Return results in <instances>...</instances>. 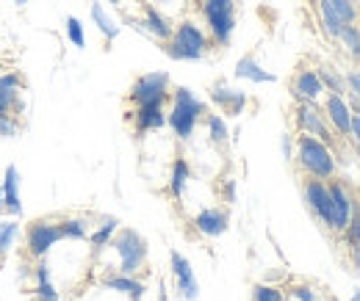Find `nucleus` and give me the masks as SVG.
<instances>
[{
	"instance_id": "nucleus-43",
	"label": "nucleus",
	"mask_w": 360,
	"mask_h": 301,
	"mask_svg": "<svg viewBox=\"0 0 360 301\" xmlns=\"http://www.w3.org/2000/svg\"><path fill=\"white\" fill-rule=\"evenodd\" d=\"M347 105H349V111H352V114H358V116H360V100L349 97V100H347Z\"/></svg>"
},
{
	"instance_id": "nucleus-5",
	"label": "nucleus",
	"mask_w": 360,
	"mask_h": 301,
	"mask_svg": "<svg viewBox=\"0 0 360 301\" xmlns=\"http://www.w3.org/2000/svg\"><path fill=\"white\" fill-rule=\"evenodd\" d=\"M211 42L227 47L236 31V0H200Z\"/></svg>"
},
{
	"instance_id": "nucleus-39",
	"label": "nucleus",
	"mask_w": 360,
	"mask_h": 301,
	"mask_svg": "<svg viewBox=\"0 0 360 301\" xmlns=\"http://www.w3.org/2000/svg\"><path fill=\"white\" fill-rule=\"evenodd\" d=\"M349 141H355L360 147V116L352 114V128H349Z\"/></svg>"
},
{
	"instance_id": "nucleus-3",
	"label": "nucleus",
	"mask_w": 360,
	"mask_h": 301,
	"mask_svg": "<svg viewBox=\"0 0 360 301\" xmlns=\"http://www.w3.org/2000/svg\"><path fill=\"white\" fill-rule=\"evenodd\" d=\"M161 50L175 61H200L208 55L211 39L205 36V31L194 20H183L175 25L172 36L167 42H161Z\"/></svg>"
},
{
	"instance_id": "nucleus-4",
	"label": "nucleus",
	"mask_w": 360,
	"mask_h": 301,
	"mask_svg": "<svg viewBox=\"0 0 360 301\" xmlns=\"http://www.w3.org/2000/svg\"><path fill=\"white\" fill-rule=\"evenodd\" d=\"M108 249L117 255V274L136 276L147 262V241L131 227H120L117 235L111 238Z\"/></svg>"
},
{
	"instance_id": "nucleus-46",
	"label": "nucleus",
	"mask_w": 360,
	"mask_h": 301,
	"mask_svg": "<svg viewBox=\"0 0 360 301\" xmlns=\"http://www.w3.org/2000/svg\"><path fill=\"white\" fill-rule=\"evenodd\" d=\"M355 155H358V161H360V147L355 144Z\"/></svg>"
},
{
	"instance_id": "nucleus-30",
	"label": "nucleus",
	"mask_w": 360,
	"mask_h": 301,
	"mask_svg": "<svg viewBox=\"0 0 360 301\" xmlns=\"http://www.w3.org/2000/svg\"><path fill=\"white\" fill-rule=\"evenodd\" d=\"M17 235H20L17 218L0 221V260H6L11 255V249H14V243H17Z\"/></svg>"
},
{
	"instance_id": "nucleus-14",
	"label": "nucleus",
	"mask_w": 360,
	"mask_h": 301,
	"mask_svg": "<svg viewBox=\"0 0 360 301\" xmlns=\"http://www.w3.org/2000/svg\"><path fill=\"white\" fill-rule=\"evenodd\" d=\"M191 224H194V229L202 235V238H219V235H225L227 227H230V215H227L225 208H202L200 213L191 218Z\"/></svg>"
},
{
	"instance_id": "nucleus-47",
	"label": "nucleus",
	"mask_w": 360,
	"mask_h": 301,
	"mask_svg": "<svg viewBox=\"0 0 360 301\" xmlns=\"http://www.w3.org/2000/svg\"><path fill=\"white\" fill-rule=\"evenodd\" d=\"M0 208H3V188H0Z\"/></svg>"
},
{
	"instance_id": "nucleus-44",
	"label": "nucleus",
	"mask_w": 360,
	"mask_h": 301,
	"mask_svg": "<svg viewBox=\"0 0 360 301\" xmlns=\"http://www.w3.org/2000/svg\"><path fill=\"white\" fill-rule=\"evenodd\" d=\"M349 301H360V290H355V293H352V299Z\"/></svg>"
},
{
	"instance_id": "nucleus-36",
	"label": "nucleus",
	"mask_w": 360,
	"mask_h": 301,
	"mask_svg": "<svg viewBox=\"0 0 360 301\" xmlns=\"http://www.w3.org/2000/svg\"><path fill=\"white\" fill-rule=\"evenodd\" d=\"M22 125L14 119V116H0V138H14L20 135Z\"/></svg>"
},
{
	"instance_id": "nucleus-19",
	"label": "nucleus",
	"mask_w": 360,
	"mask_h": 301,
	"mask_svg": "<svg viewBox=\"0 0 360 301\" xmlns=\"http://www.w3.org/2000/svg\"><path fill=\"white\" fill-rule=\"evenodd\" d=\"M100 285H103L105 290H114V293H120V296H125V299H131V301H141L144 299V293H147L144 282H139L136 276H128V274H111V276H103Z\"/></svg>"
},
{
	"instance_id": "nucleus-6",
	"label": "nucleus",
	"mask_w": 360,
	"mask_h": 301,
	"mask_svg": "<svg viewBox=\"0 0 360 301\" xmlns=\"http://www.w3.org/2000/svg\"><path fill=\"white\" fill-rule=\"evenodd\" d=\"M61 241V229H58V218L56 215H39L34 221H28L25 227V249L28 257L45 260L47 252Z\"/></svg>"
},
{
	"instance_id": "nucleus-21",
	"label": "nucleus",
	"mask_w": 360,
	"mask_h": 301,
	"mask_svg": "<svg viewBox=\"0 0 360 301\" xmlns=\"http://www.w3.org/2000/svg\"><path fill=\"white\" fill-rule=\"evenodd\" d=\"M236 78H238V81H250V83H274V81H277L271 72H266V69L258 64V58H255L252 53L238 58V64H236Z\"/></svg>"
},
{
	"instance_id": "nucleus-32",
	"label": "nucleus",
	"mask_w": 360,
	"mask_h": 301,
	"mask_svg": "<svg viewBox=\"0 0 360 301\" xmlns=\"http://www.w3.org/2000/svg\"><path fill=\"white\" fill-rule=\"evenodd\" d=\"M330 6L335 8V14L341 17L344 25H355V22L360 20L358 0H330Z\"/></svg>"
},
{
	"instance_id": "nucleus-28",
	"label": "nucleus",
	"mask_w": 360,
	"mask_h": 301,
	"mask_svg": "<svg viewBox=\"0 0 360 301\" xmlns=\"http://www.w3.org/2000/svg\"><path fill=\"white\" fill-rule=\"evenodd\" d=\"M91 22L97 25V31H100L108 42H114V39L120 36V25L105 14V8H103L100 3H91Z\"/></svg>"
},
{
	"instance_id": "nucleus-41",
	"label": "nucleus",
	"mask_w": 360,
	"mask_h": 301,
	"mask_svg": "<svg viewBox=\"0 0 360 301\" xmlns=\"http://www.w3.org/2000/svg\"><path fill=\"white\" fill-rule=\"evenodd\" d=\"M349 246V252H352V262L358 265V271H360V243H347Z\"/></svg>"
},
{
	"instance_id": "nucleus-42",
	"label": "nucleus",
	"mask_w": 360,
	"mask_h": 301,
	"mask_svg": "<svg viewBox=\"0 0 360 301\" xmlns=\"http://www.w3.org/2000/svg\"><path fill=\"white\" fill-rule=\"evenodd\" d=\"M0 116H14V108L8 102H3V100H0Z\"/></svg>"
},
{
	"instance_id": "nucleus-9",
	"label": "nucleus",
	"mask_w": 360,
	"mask_h": 301,
	"mask_svg": "<svg viewBox=\"0 0 360 301\" xmlns=\"http://www.w3.org/2000/svg\"><path fill=\"white\" fill-rule=\"evenodd\" d=\"M327 188H330V199H333V227H330V229H333V232H344V229L349 227L355 210H358L355 194H352L349 185H347L344 180H338V177L327 180Z\"/></svg>"
},
{
	"instance_id": "nucleus-2",
	"label": "nucleus",
	"mask_w": 360,
	"mask_h": 301,
	"mask_svg": "<svg viewBox=\"0 0 360 301\" xmlns=\"http://www.w3.org/2000/svg\"><path fill=\"white\" fill-rule=\"evenodd\" d=\"M169 111H167V125L178 135V141H188L194 135V130L200 125V119L208 114L205 102L194 97V91L186 86H175L169 91Z\"/></svg>"
},
{
	"instance_id": "nucleus-16",
	"label": "nucleus",
	"mask_w": 360,
	"mask_h": 301,
	"mask_svg": "<svg viewBox=\"0 0 360 301\" xmlns=\"http://www.w3.org/2000/svg\"><path fill=\"white\" fill-rule=\"evenodd\" d=\"M139 28L141 31H147L153 39H158V42H167L169 36H172V31H175V25L155 8V6H150V3H141V20H139Z\"/></svg>"
},
{
	"instance_id": "nucleus-24",
	"label": "nucleus",
	"mask_w": 360,
	"mask_h": 301,
	"mask_svg": "<svg viewBox=\"0 0 360 301\" xmlns=\"http://www.w3.org/2000/svg\"><path fill=\"white\" fill-rule=\"evenodd\" d=\"M22 88H25V81L20 72H0V100L8 102L14 111H22V102H20Z\"/></svg>"
},
{
	"instance_id": "nucleus-31",
	"label": "nucleus",
	"mask_w": 360,
	"mask_h": 301,
	"mask_svg": "<svg viewBox=\"0 0 360 301\" xmlns=\"http://www.w3.org/2000/svg\"><path fill=\"white\" fill-rule=\"evenodd\" d=\"M338 42L344 44V50H347V55H349L352 61H360V25L358 22H355V25H344Z\"/></svg>"
},
{
	"instance_id": "nucleus-10",
	"label": "nucleus",
	"mask_w": 360,
	"mask_h": 301,
	"mask_svg": "<svg viewBox=\"0 0 360 301\" xmlns=\"http://www.w3.org/2000/svg\"><path fill=\"white\" fill-rule=\"evenodd\" d=\"M302 199H305L308 210L330 229V227H333V199H330L327 180L305 177V182H302Z\"/></svg>"
},
{
	"instance_id": "nucleus-35",
	"label": "nucleus",
	"mask_w": 360,
	"mask_h": 301,
	"mask_svg": "<svg viewBox=\"0 0 360 301\" xmlns=\"http://www.w3.org/2000/svg\"><path fill=\"white\" fill-rule=\"evenodd\" d=\"M288 296L297 301H319L316 299V290L311 285H305V282H297V285H291L288 288Z\"/></svg>"
},
{
	"instance_id": "nucleus-12",
	"label": "nucleus",
	"mask_w": 360,
	"mask_h": 301,
	"mask_svg": "<svg viewBox=\"0 0 360 301\" xmlns=\"http://www.w3.org/2000/svg\"><path fill=\"white\" fill-rule=\"evenodd\" d=\"M208 97H211V102H214L222 114H227V116H241V114H244V108H247V94H244V91H238V88L227 86L225 81L211 83Z\"/></svg>"
},
{
	"instance_id": "nucleus-25",
	"label": "nucleus",
	"mask_w": 360,
	"mask_h": 301,
	"mask_svg": "<svg viewBox=\"0 0 360 301\" xmlns=\"http://www.w3.org/2000/svg\"><path fill=\"white\" fill-rule=\"evenodd\" d=\"M188 182H191V166H188V161H186L183 155H175L172 169H169V194H172L175 199H183Z\"/></svg>"
},
{
	"instance_id": "nucleus-17",
	"label": "nucleus",
	"mask_w": 360,
	"mask_h": 301,
	"mask_svg": "<svg viewBox=\"0 0 360 301\" xmlns=\"http://www.w3.org/2000/svg\"><path fill=\"white\" fill-rule=\"evenodd\" d=\"M0 188H3V210L11 218H20L22 215V199H20V172H17L14 163L6 166Z\"/></svg>"
},
{
	"instance_id": "nucleus-37",
	"label": "nucleus",
	"mask_w": 360,
	"mask_h": 301,
	"mask_svg": "<svg viewBox=\"0 0 360 301\" xmlns=\"http://www.w3.org/2000/svg\"><path fill=\"white\" fill-rule=\"evenodd\" d=\"M344 83H347V97L360 100V69H349L344 75Z\"/></svg>"
},
{
	"instance_id": "nucleus-20",
	"label": "nucleus",
	"mask_w": 360,
	"mask_h": 301,
	"mask_svg": "<svg viewBox=\"0 0 360 301\" xmlns=\"http://www.w3.org/2000/svg\"><path fill=\"white\" fill-rule=\"evenodd\" d=\"M34 301H61L56 285H53V276H50V265L45 260H39L34 265Z\"/></svg>"
},
{
	"instance_id": "nucleus-11",
	"label": "nucleus",
	"mask_w": 360,
	"mask_h": 301,
	"mask_svg": "<svg viewBox=\"0 0 360 301\" xmlns=\"http://www.w3.org/2000/svg\"><path fill=\"white\" fill-rule=\"evenodd\" d=\"M321 111H324V119L330 122V128L335 130L341 138H349L352 111H349V105H347V97H341V94H324Z\"/></svg>"
},
{
	"instance_id": "nucleus-27",
	"label": "nucleus",
	"mask_w": 360,
	"mask_h": 301,
	"mask_svg": "<svg viewBox=\"0 0 360 301\" xmlns=\"http://www.w3.org/2000/svg\"><path fill=\"white\" fill-rule=\"evenodd\" d=\"M316 75H319V81H321V86H324V94H341V97H347L344 75H341L333 64H319V67H316Z\"/></svg>"
},
{
	"instance_id": "nucleus-50",
	"label": "nucleus",
	"mask_w": 360,
	"mask_h": 301,
	"mask_svg": "<svg viewBox=\"0 0 360 301\" xmlns=\"http://www.w3.org/2000/svg\"><path fill=\"white\" fill-rule=\"evenodd\" d=\"M358 69H360V67H358Z\"/></svg>"
},
{
	"instance_id": "nucleus-15",
	"label": "nucleus",
	"mask_w": 360,
	"mask_h": 301,
	"mask_svg": "<svg viewBox=\"0 0 360 301\" xmlns=\"http://www.w3.org/2000/svg\"><path fill=\"white\" fill-rule=\"evenodd\" d=\"M169 268H172V276L178 282V290L180 296L186 301H194L200 296V285H197V276H194V268L188 257H183L180 252H172L169 255Z\"/></svg>"
},
{
	"instance_id": "nucleus-40",
	"label": "nucleus",
	"mask_w": 360,
	"mask_h": 301,
	"mask_svg": "<svg viewBox=\"0 0 360 301\" xmlns=\"http://www.w3.org/2000/svg\"><path fill=\"white\" fill-rule=\"evenodd\" d=\"M283 152H285V158H288V161H294V138H291L288 133L283 135Z\"/></svg>"
},
{
	"instance_id": "nucleus-49",
	"label": "nucleus",
	"mask_w": 360,
	"mask_h": 301,
	"mask_svg": "<svg viewBox=\"0 0 360 301\" xmlns=\"http://www.w3.org/2000/svg\"><path fill=\"white\" fill-rule=\"evenodd\" d=\"M330 301H338V299H335V296H333V299H330Z\"/></svg>"
},
{
	"instance_id": "nucleus-13",
	"label": "nucleus",
	"mask_w": 360,
	"mask_h": 301,
	"mask_svg": "<svg viewBox=\"0 0 360 301\" xmlns=\"http://www.w3.org/2000/svg\"><path fill=\"white\" fill-rule=\"evenodd\" d=\"M291 97L297 102H319L324 97V86L316 75V69H308V67H300L291 78Z\"/></svg>"
},
{
	"instance_id": "nucleus-45",
	"label": "nucleus",
	"mask_w": 360,
	"mask_h": 301,
	"mask_svg": "<svg viewBox=\"0 0 360 301\" xmlns=\"http://www.w3.org/2000/svg\"><path fill=\"white\" fill-rule=\"evenodd\" d=\"M14 3H17V6H28L31 0H14Z\"/></svg>"
},
{
	"instance_id": "nucleus-48",
	"label": "nucleus",
	"mask_w": 360,
	"mask_h": 301,
	"mask_svg": "<svg viewBox=\"0 0 360 301\" xmlns=\"http://www.w3.org/2000/svg\"><path fill=\"white\" fill-rule=\"evenodd\" d=\"M108 3H122V0H108Z\"/></svg>"
},
{
	"instance_id": "nucleus-18",
	"label": "nucleus",
	"mask_w": 360,
	"mask_h": 301,
	"mask_svg": "<svg viewBox=\"0 0 360 301\" xmlns=\"http://www.w3.org/2000/svg\"><path fill=\"white\" fill-rule=\"evenodd\" d=\"M134 119L136 135H144V133H153V130H161L167 125V108L164 105H136L134 114H128Z\"/></svg>"
},
{
	"instance_id": "nucleus-22",
	"label": "nucleus",
	"mask_w": 360,
	"mask_h": 301,
	"mask_svg": "<svg viewBox=\"0 0 360 301\" xmlns=\"http://www.w3.org/2000/svg\"><path fill=\"white\" fill-rule=\"evenodd\" d=\"M117 229H120V218H114V215H103V218H100V224L89 232L91 252H94V255L105 252V249H108V243H111V238L117 235Z\"/></svg>"
},
{
	"instance_id": "nucleus-33",
	"label": "nucleus",
	"mask_w": 360,
	"mask_h": 301,
	"mask_svg": "<svg viewBox=\"0 0 360 301\" xmlns=\"http://www.w3.org/2000/svg\"><path fill=\"white\" fill-rule=\"evenodd\" d=\"M252 301H285V293H283V288H277V285L258 282V285L252 288Z\"/></svg>"
},
{
	"instance_id": "nucleus-34",
	"label": "nucleus",
	"mask_w": 360,
	"mask_h": 301,
	"mask_svg": "<svg viewBox=\"0 0 360 301\" xmlns=\"http://www.w3.org/2000/svg\"><path fill=\"white\" fill-rule=\"evenodd\" d=\"M67 36L75 47H86V34H84V25L78 17H67Z\"/></svg>"
},
{
	"instance_id": "nucleus-38",
	"label": "nucleus",
	"mask_w": 360,
	"mask_h": 301,
	"mask_svg": "<svg viewBox=\"0 0 360 301\" xmlns=\"http://www.w3.org/2000/svg\"><path fill=\"white\" fill-rule=\"evenodd\" d=\"M344 232H347V243H360V210H355L349 227H347Z\"/></svg>"
},
{
	"instance_id": "nucleus-1",
	"label": "nucleus",
	"mask_w": 360,
	"mask_h": 301,
	"mask_svg": "<svg viewBox=\"0 0 360 301\" xmlns=\"http://www.w3.org/2000/svg\"><path fill=\"white\" fill-rule=\"evenodd\" d=\"M294 161L305 177H316V180H333L338 172L335 149H330L324 141H319L316 135H305V133L294 138Z\"/></svg>"
},
{
	"instance_id": "nucleus-29",
	"label": "nucleus",
	"mask_w": 360,
	"mask_h": 301,
	"mask_svg": "<svg viewBox=\"0 0 360 301\" xmlns=\"http://www.w3.org/2000/svg\"><path fill=\"white\" fill-rule=\"evenodd\" d=\"M202 119H205V130H208V138H211V144H217V147H225L227 141H230V130H227L225 119H222L219 114H205Z\"/></svg>"
},
{
	"instance_id": "nucleus-7",
	"label": "nucleus",
	"mask_w": 360,
	"mask_h": 301,
	"mask_svg": "<svg viewBox=\"0 0 360 301\" xmlns=\"http://www.w3.org/2000/svg\"><path fill=\"white\" fill-rule=\"evenodd\" d=\"M172 81L167 72H144L134 81V86L128 91V100L134 105H164L169 100Z\"/></svg>"
},
{
	"instance_id": "nucleus-8",
	"label": "nucleus",
	"mask_w": 360,
	"mask_h": 301,
	"mask_svg": "<svg viewBox=\"0 0 360 301\" xmlns=\"http://www.w3.org/2000/svg\"><path fill=\"white\" fill-rule=\"evenodd\" d=\"M294 125H297V133L316 135L330 149H335V133L330 130V122L324 119V111H321L319 102H297V108H294Z\"/></svg>"
},
{
	"instance_id": "nucleus-26",
	"label": "nucleus",
	"mask_w": 360,
	"mask_h": 301,
	"mask_svg": "<svg viewBox=\"0 0 360 301\" xmlns=\"http://www.w3.org/2000/svg\"><path fill=\"white\" fill-rule=\"evenodd\" d=\"M316 8H319V22H321V31L327 39H338L341 31H344V22L341 17L335 14V8L330 6V0H316Z\"/></svg>"
},
{
	"instance_id": "nucleus-23",
	"label": "nucleus",
	"mask_w": 360,
	"mask_h": 301,
	"mask_svg": "<svg viewBox=\"0 0 360 301\" xmlns=\"http://www.w3.org/2000/svg\"><path fill=\"white\" fill-rule=\"evenodd\" d=\"M61 241H89L91 221L86 215H58Z\"/></svg>"
}]
</instances>
